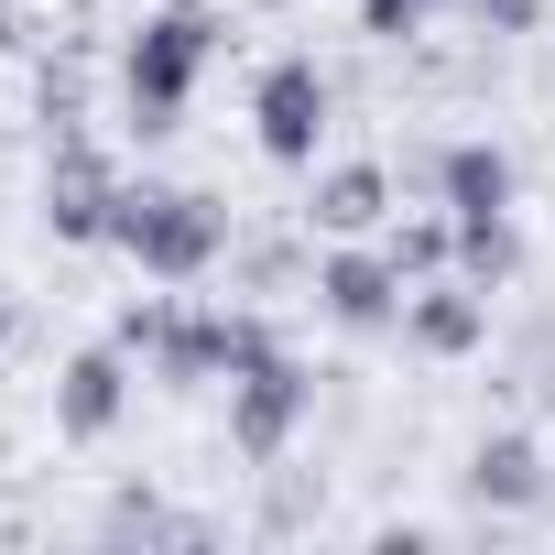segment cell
Masks as SVG:
<instances>
[{
	"label": "cell",
	"instance_id": "6da1fadb",
	"mask_svg": "<svg viewBox=\"0 0 555 555\" xmlns=\"http://www.w3.org/2000/svg\"><path fill=\"white\" fill-rule=\"evenodd\" d=\"M218 44H229L218 0H164V12L131 23V44H120V109H131L142 142H164V131L185 120V99H196V77L218 66Z\"/></svg>",
	"mask_w": 555,
	"mask_h": 555
},
{
	"label": "cell",
	"instance_id": "7a4b0ae2",
	"mask_svg": "<svg viewBox=\"0 0 555 555\" xmlns=\"http://www.w3.org/2000/svg\"><path fill=\"white\" fill-rule=\"evenodd\" d=\"M109 250L142 272V284H207V272L240 250V229H229V207L207 185H120Z\"/></svg>",
	"mask_w": 555,
	"mask_h": 555
},
{
	"label": "cell",
	"instance_id": "3957f363",
	"mask_svg": "<svg viewBox=\"0 0 555 555\" xmlns=\"http://www.w3.org/2000/svg\"><path fill=\"white\" fill-rule=\"evenodd\" d=\"M261 349H272V327L250 306H164V338H153L142 371L175 382V392H207V382H240Z\"/></svg>",
	"mask_w": 555,
	"mask_h": 555
},
{
	"label": "cell",
	"instance_id": "277c9868",
	"mask_svg": "<svg viewBox=\"0 0 555 555\" xmlns=\"http://www.w3.org/2000/svg\"><path fill=\"white\" fill-rule=\"evenodd\" d=\"M306 414H317V371L295 360V349H261L240 382H229V447L250 457V468H272L295 436H306Z\"/></svg>",
	"mask_w": 555,
	"mask_h": 555
},
{
	"label": "cell",
	"instance_id": "5b68a950",
	"mask_svg": "<svg viewBox=\"0 0 555 555\" xmlns=\"http://www.w3.org/2000/svg\"><path fill=\"white\" fill-rule=\"evenodd\" d=\"M327 109H338V88H327V66L317 55H272L261 77H250V142L272 153V164H317V142H327Z\"/></svg>",
	"mask_w": 555,
	"mask_h": 555
},
{
	"label": "cell",
	"instance_id": "8992f818",
	"mask_svg": "<svg viewBox=\"0 0 555 555\" xmlns=\"http://www.w3.org/2000/svg\"><path fill=\"white\" fill-rule=\"evenodd\" d=\"M306 284H317L327 327H349V338H392V327H403V295H414L403 272H392V250H382V240H327Z\"/></svg>",
	"mask_w": 555,
	"mask_h": 555
},
{
	"label": "cell",
	"instance_id": "52a82bcc",
	"mask_svg": "<svg viewBox=\"0 0 555 555\" xmlns=\"http://www.w3.org/2000/svg\"><path fill=\"white\" fill-rule=\"evenodd\" d=\"M109 218H120V164L88 142V120L77 131H55V153H44V229L55 240H109Z\"/></svg>",
	"mask_w": 555,
	"mask_h": 555
},
{
	"label": "cell",
	"instance_id": "ba28073f",
	"mask_svg": "<svg viewBox=\"0 0 555 555\" xmlns=\"http://www.w3.org/2000/svg\"><path fill=\"white\" fill-rule=\"evenodd\" d=\"M131 349L120 338H99V349H77L66 371H55V436L66 447H109L120 436V414H131Z\"/></svg>",
	"mask_w": 555,
	"mask_h": 555
},
{
	"label": "cell",
	"instance_id": "9c48e42d",
	"mask_svg": "<svg viewBox=\"0 0 555 555\" xmlns=\"http://www.w3.org/2000/svg\"><path fill=\"white\" fill-rule=\"evenodd\" d=\"M414 360H479L490 349V295L468 284V272H436V284L403 295V327H392Z\"/></svg>",
	"mask_w": 555,
	"mask_h": 555
},
{
	"label": "cell",
	"instance_id": "30bf717a",
	"mask_svg": "<svg viewBox=\"0 0 555 555\" xmlns=\"http://www.w3.org/2000/svg\"><path fill=\"white\" fill-rule=\"evenodd\" d=\"M457 490H468L479 512H544V501H555V468H544L533 436H479L468 468H457Z\"/></svg>",
	"mask_w": 555,
	"mask_h": 555
},
{
	"label": "cell",
	"instance_id": "8fae6325",
	"mask_svg": "<svg viewBox=\"0 0 555 555\" xmlns=\"http://www.w3.org/2000/svg\"><path fill=\"white\" fill-rule=\"evenodd\" d=\"M512 185H522V175H512V153H501V142H447L425 196H436L447 218H512Z\"/></svg>",
	"mask_w": 555,
	"mask_h": 555
},
{
	"label": "cell",
	"instance_id": "7c38bea8",
	"mask_svg": "<svg viewBox=\"0 0 555 555\" xmlns=\"http://www.w3.org/2000/svg\"><path fill=\"white\" fill-rule=\"evenodd\" d=\"M306 218L327 240H382L392 229V164H327L317 196H306Z\"/></svg>",
	"mask_w": 555,
	"mask_h": 555
},
{
	"label": "cell",
	"instance_id": "4fadbf2b",
	"mask_svg": "<svg viewBox=\"0 0 555 555\" xmlns=\"http://www.w3.org/2000/svg\"><path fill=\"white\" fill-rule=\"evenodd\" d=\"M382 250H392L403 284H436V272H457V218H447V207H414V218L382 229Z\"/></svg>",
	"mask_w": 555,
	"mask_h": 555
},
{
	"label": "cell",
	"instance_id": "5bb4252c",
	"mask_svg": "<svg viewBox=\"0 0 555 555\" xmlns=\"http://www.w3.org/2000/svg\"><path fill=\"white\" fill-rule=\"evenodd\" d=\"M457 272L479 295H501L512 272H522V240H512V218H457Z\"/></svg>",
	"mask_w": 555,
	"mask_h": 555
},
{
	"label": "cell",
	"instance_id": "9a60e30c",
	"mask_svg": "<svg viewBox=\"0 0 555 555\" xmlns=\"http://www.w3.org/2000/svg\"><path fill=\"white\" fill-rule=\"evenodd\" d=\"M34 109H44V131H77V120H88V66H77V55H44Z\"/></svg>",
	"mask_w": 555,
	"mask_h": 555
},
{
	"label": "cell",
	"instance_id": "2e32d148",
	"mask_svg": "<svg viewBox=\"0 0 555 555\" xmlns=\"http://www.w3.org/2000/svg\"><path fill=\"white\" fill-rule=\"evenodd\" d=\"M436 12H457V0H360V34L371 44H414Z\"/></svg>",
	"mask_w": 555,
	"mask_h": 555
},
{
	"label": "cell",
	"instance_id": "e0dca14e",
	"mask_svg": "<svg viewBox=\"0 0 555 555\" xmlns=\"http://www.w3.org/2000/svg\"><path fill=\"white\" fill-rule=\"evenodd\" d=\"M457 12H468L490 44H522V34H544V12H555V0H457Z\"/></svg>",
	"mask_w": 555,
	"mask_h": 555
},
{
	"label": "cell",
	"instance_id": "ac0fdd59",
	"mask_svg": "<svg viewBox=\"0 0 555 555\" xmlns=\"http://www.w3.org/2000/svg\"><path fill=\"white\" fill-rule=\"evenodd\" d=\"M109 533H175V544H196V522H185V512H164L153 490H120V501H109Z\"/></svg>",
	"mask_w": 555,
	"mask_h": 555
},
{
	"label": "cell",
	"instance_id": "d6986e66",
	"mask_svg": "<svg viewBox=\"0 0 555 555\" xmlns=\"http://www.w3.org/2000/svg\"><path fill=\"white\" fill-rule=\"evenodd\" d=\"M240 272H250V284H284V272H306V261H295L284 240H250V250H240Z\"/></svg>",
	"mask_w": 555,
	"mask_h": 555
},
{
	"label": "cell",
	"instance_id": "ffe728a7",
	"mask_svg": "<svg viewBox=\"0 0 555 555\" xmlns=\"http://www.w3.org/2000/svg\"><path fill=\"white\" fill-rule=\"evenodd\" d=\"M12 338H23V295L0 284V360H12Z\"/></svg>",
	"mask_w": 555,
	"mask_h": 555
},
{
	"label": "cell",
	"instance_id": "44dd1931",
	"mask_svg": "<svg viewBox=\"0 0 555 555\" xmlns=\"http://www.w3.org/2000/svg\"><path fill=\"white\" fill-rule=\"evenodd\" d=\"M23 44V0H0V55H12Z\"/></svg>",
	"mask_w": 555,
	"mask_h": 555
}]
</instances>
